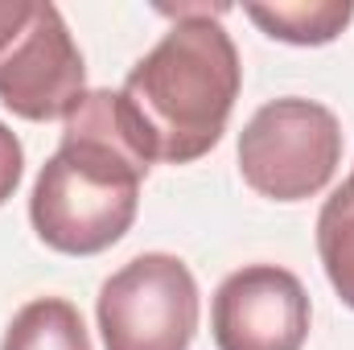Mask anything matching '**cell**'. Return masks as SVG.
Here are the masks:
<instances>
[{"label":"cell","mask_w":354,"mask_h":350,"mask_svg":"<svg viewBox=\"0 0 354 350\" xmlns=\"http://www.w3.org/2000/svg\"><path fill=\"white\" fill-rule=\"evenodd\" d=\"M161 12L177 17V25L128 71L115 91V116L149 165H189L223 140L243 66L231 33L218 25L223 4H177Z\"/></svg>","instance_id":"1"},{"label":"cell","mask_w":354,"mask_h":350,"mask_svg":"<svg viewBox=\"0 0 354 350\" xmlns=\"http://www.w3.org/2000/svg\"><path fill=\"white\" fill-rule=\"evenodd\" d=\"M145 174L149 161L128 145L115 116V91H87L33 181L29 223L37 239L62 256L107 252L136 219Z\"/></svg>","instance_id":"2"},{"label":"cell","mask_w":354,"mask_h":350,"mask_svg":"<svg viewBox=\"0 0 354 350\" xmlns=\"http://www.w3.org/2000/svg\"><path fill=\"white\" fill-rule=\"evenodd\" d=\"M83 95L87 66L58 4L0 0V103L33 124H66Z\"/></svg>","instance_id":"3"},{"label":"cell","mask_w":354,"mask_h":350,"mask_svg":"<svg viewBox=\"0 0 354 350\" xmlns=\"http://www.w3.org/2000/svg\"><path fill=\"white\" fill-rule=\"evenodd\" d=\"M342 165L338 116L313 99H272L239 132V174L272 202L322 194Z\"/></svg>","instance_id":"4"},{"label":"cell","mask_w":354,"mask_h":350,"mask_svg":"<svg viewBox=\"0 0 354 350\" xmlns=\"http://www.w3.org/2000/svg\"><path fill=\"white\" fill-rule=\"evenodd\" d=\"M99 334L107 350H189L198 334V284L177 256L145 252L99 288Z\"/></svg>","instance_id":"5"},{"label":"cell","mask_w":354,"mask_h":350,"mask_svg":"<svg viewBox=\"0 0 354 350\" xmlns=\"http://www.w3.org/2000/svg\"><path fill=\"white\" fill-rule=\"evenodd\" d=\"M218 350H301L309 338V293L276 264L231 272L210 305Z\"/></svg>","instance_id":"6"},{"label":"cell","mask_w":354,"mask_h":350,"mask_svg":"<svg viewBox=\"0 0 354 350\" xmlns=\"http://www.w3.org/2000/svg\"><path fill=\"white\" fill-rule=\"evenodd\" d=\"M268 37L288 46H326L354 17L351 0H297V4H248L243 8Z\"/></svg>","instance_id":"7"},{"label":"cell","mask_w":354,"mask_h":350,"mask_svg":"<svg viewBox=\"0 0 354 350\" xmlns=\"http://www.w3.org/2000/svg\"><path fill=\"white\" fill-rule=\"evenodd\" d=\"M0 350H91L83 313L66 297H37L17 309Z\"/></svg>","instance_id":"8"},{"label":"cell","mask_w":354,"mask_h":350,"mask_svg":"<svg viewBox=\"0 0 354 350\" xmlns=\"http://www.w3.org/2000/svg\"><path fill=\"white\" fill-rule=\"evenodd\" d=\"M317 256L334 293L354 309V174L326 198L317 214Z\"/></svg>","instance_id":"9"},{"label":"cell","mask_w":354,"mask_h":350,"mask_svg":"<svg viewBox=\"0 0 354 350\" xmlns=\"http://www.w3.org/2000/svg\"><path fill=\"white\" fill-rule=\"evenodd\" d=\"M21 174H25V149L17 140V132L8 124H0V206L17 194Z\"/></svg>","instance_id":"10"}]
</instances>
